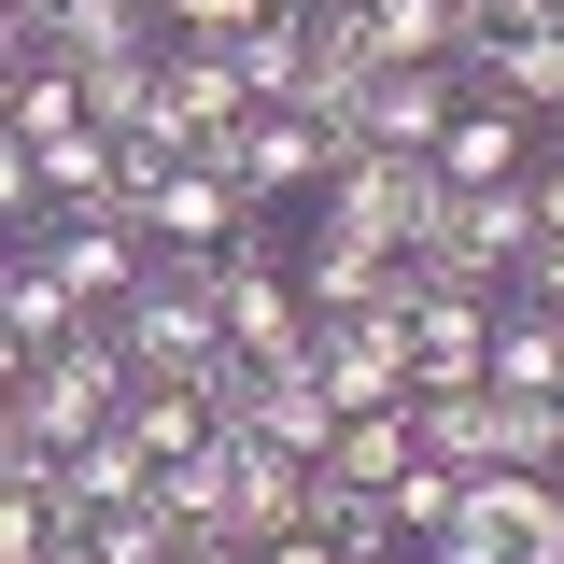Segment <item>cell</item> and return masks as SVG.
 Returning a JSON list of instances; mask_svg holds the SVG:
<instances>
[{"label":"cell","mask_w":564,"mask_h":564,"mask_svg":"<svg viewBox=\"0 0 564 564\" xmlns=\"http://www.w3.org/2000/svg\"><path fill=\"white\" fill-rule=\"evenodd\" d=\"M410 367H423V395H437V381H494V296H452V282L423 269V311H410Z\"/></svg>","instance_id":"cell-8"},{"label":"cell","mask_w":564,"mask_h":564,"mask_svg":"<svg viewBox=\"0 0 564 564\" xmlns=\"http://www.w3.org/2000/svg\"><path fill=\"white\" fill-rule=\"evenodd\" d=\"M212 170L240 184V212H311L339 184V128L325 113H254L240 141H212Z\"/></svg>","instance_id":"cell-4"},{"label":"cell","mask_w":564,"mask_h":564,"mask_svg":"<svg viewBox=\"0 0 564 564\" xmlns=\"http://www.w3.org/2000/svg\"><path fill=\"white\" fill-rule=\"evenodd\" d=\"M311 367H325V395H339V410H410V395H423V367H410V325H395V311L311 325Z\"/></svg>","instance_id":"cell-6"},{"label":"cell","mask_w":564,"mask_h":564,"mask_svg":"<svg viewBox=\"0 0 564 564\" xmlns=\"http://www.w3.org/2000/svg\"><path fill=\"white\" fill-rule=\"evenodd\" d=\"M452 128H466V70H381V99H367V155H437Z\"/></svg>","instance_id":"cell-9"},{"label":"cell","mask_w":564,"mask_h":564,"mask_svg":"<svg viewBox=\"0 0 564 564\" xmlns=\"http://www.w3.org/2000/svg\"><path fill=\"white\" fill-rule=\"evenodd\" d=\"M269 564H352V551L325 536V522H296V536H269Z\"/></svg>","instance_id":"cell-16"},{"label":"cell","mask_w":564,"mask_h":564,"mask_svg":"<svg viewBox=\"0 0 564 564\" xmlns=\"http://www.w3.org/2000/svg\"><path fill=\"white\" fill-rule=\"evenodd\" d=\"M437 198H452V170L437 155H339V184H325V226L339 240H367V254H410L423 226H437Z\"/></svg>","instance_id":"cell-3"},{"label":"cell","mask_w":564,"mask_h":564,"mask_svg":"<svg viewBox=\"0 0 564 564\" xmlns=\"http://www.w3.org/2000/svg\"><path fill=\"white\" fill-rule=\"evenodd\" d=\"M494 395H564V311L551 296H508L494 311Z\"/></svg>","instance_id":"cell-13"},{"label":"cell","mask_w":564,"mask_h":564,"mask_svg":"<svg viewBox=\"0 0 564 564\" xmlns=\"http://www.w3.org/2000/svg\"><path fill=\"white\" fill-rule=\"evenodd\" d=\"M395 564H437V551H395Z\"/></svg>","instance_id":"cell-18"},{"label":"cell","mask_w":564,"mask_h":564,"mask_svg":"<svg viewBox=\"0 0 564 564\" xmlns=\"http://www.w3.org/2000/svg\"><path fill=\"white\" fill-rule=\"evenodd\" d=\"M508 14H536V0H508Z\"/></svg>","instance_id":"cell-19"},{"label":"cell","mask_w":564,"mask_h":564,"mask_svg":"<svg viewBox=\"0 0 564 564\" xmlns=\"http://www.w3.org/2000/svg\"><path fill=\"white\" fill-rule=\"evenodd\" d=\"M85 339V296H70L43 254H14L0 269V367H43V352H70Z\"/></svg>","instance_id":"cell-10"},{"label":"cell","mask_w":564,"mask_h":564,"mask_svg":"<svg viewBox=\"0 0 564 564\" xmlns=\"http://www.w3.org/2000/svg\"><path fill=\"white\" fill-rule=\"evenodd\" d=\"M423 452L466 466V480L508 466V395H494V381H437V395H423Z\"/></svg>","instance_id":"cell-12"},{"label":"cell","mask_w":564,"mask_h":564,"mask_svg":"<svg viewBox=\"0 0 564 564\" xmlns=\"http://www.w3.org/2000/svg\"><path fill=\"white\" fill-rule=\"evenodd\" d=\"M339 395H325V367H254V395L226 410V437H254V452H296V466H325L339 452Z\"/></svg>","instance_id":"cell-7"},{"label":"cell","mask_w":564,"mask_h":564,"mask_svg":"<svg viewBox=\"0 0 564 564\" xmlns=\"http://www.w3.org/2000/svg\"><path fill=\"white\" fill-rule=\"evenodd\" d=\"M155 480H170V466L141 452V423H113V437H85V452H70V494H85V522H99V508H141Z\"/></svg>","instance_id":"cell-14"},{"label":"cell","mask_w":564,"mask_h":564,"mask_svg":"<svg viewBox=\"0 0 564 564\" xmlns=\"http://www.w3.org/2000/svg\"><path fill=\"white\" fill-rule=\"evenodd\" d=\"M269 14H296V0H170V43H212V57H240Z\"/></svg>","instance_id":"cell-15"},{"label":"cell","mask_w":564,"mask_h":564,"mask_svg":"<svg viewBox=\"0 0 564 564\" xmlns=\"http://www.w3.org/2000/svg\"><path fill=\"white\" fill-rule=\"evenodd\" d=\"M14 254H43V269L85 296V325H113L141 282H155V240H141L128 212H70V226H43V240H14Z\"/></svg>","instance_id":"cell-5"},{"label":"cell","mask_w":564,"mask_h":564,"mask_svg":"<svg viewBox=\"0 0 564 564\" xmlns=\"http://www.w3.org/2000/svg\"><path fill=\"white\" fill-rule=\"evenodd\" d=\"M155 14H170V0H155Z\"/></svg>","instance_id":"cell-20"},{"label":"cell","mask_w":564,"mask_h":564,"mask_svg":"<svg viewBox=\"0 0 564 564\" xmlns=\"http://www.w3.org/2000/svg\"><path fill=\"white\" fill-rule=\"evenodd\" d=\"M141 410V367L113 325H85L70 352H43V367H0V466H70L85 437H113V423Z\"/></svg>","instance_id":"cell-1"},{"label":"cell","mask_w":564,"mask_h":564,"mask_svg":"<svg viewBox=\"0 0 564 564\" xmlns=\"http://www.w3.org/2000/svg\"><path fill=\"white\" fill-rule=\"evenodd\" d=\"M113 339H128L141 381H198L226 352V254H155V282L113 311Z\"/></svg>","instance_id":"cell-2"},{"label":"cell","mask_w":564,"mask_h":564,"mask_svg":"<svg viewBox=\"0 0 564 564\" xmlns=\"http://www.w3.org/2000/svg\"><path fill=\"white\" fill-rule=\"evenodd\" d=\"M254 113H269V99L240 85V57H212V43H170V128L198 141V155H212V141H240Z\"/></svg>","instance_id":"cell-11"},{"label":"cell","mask_w":564,"mask_h":564,"mask_svg":"<svg viewBox=\"0 0 564 564\" xmlns=\"http://www.w3.org/2000/svg\"><path fill=\"white\" fill-rule=\"evenodd\" d=\"M184 564H269V551H184Z\"/></svg>","instance_id":"cell-17"}]
</instances>
